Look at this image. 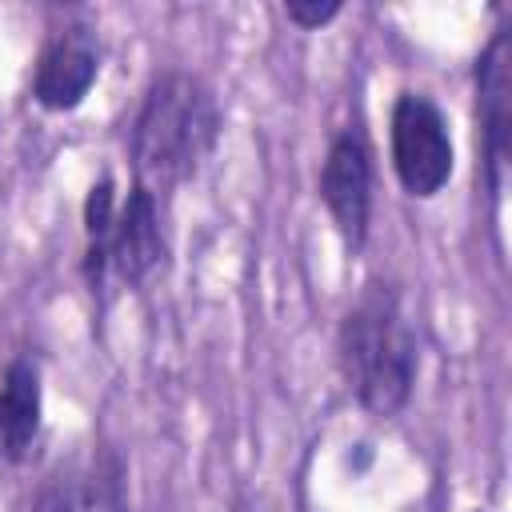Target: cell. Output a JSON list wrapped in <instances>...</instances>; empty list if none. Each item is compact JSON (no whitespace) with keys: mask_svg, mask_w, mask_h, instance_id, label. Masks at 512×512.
<instances>
[{"mask_svg":"<svg viewBox=\"0 0 512 512\" xmlns=\"http://www.w3.org/2000/svg\"><path fill=\"white\" fill-rule=\"evenodd\" d=\"M220 136V108L204 80L188 72H164L144 92L132 124V168L136 188L164 196L200 172Z\"/></svg>","mask_w":512,"mask_h":512,"instance_id":"obj_1","label":"cell"},{"mask_svg":"<svg viewBox=\"0 0 512 512\" xmlns=\"http://www.w3.org/2000/svg\"><path fill=\"white\" fill-rule=\"evenodd\" d=\"M340 360L356 400L372 416H392L404 408L416 380V340L396 304V296L372 284L340 328Z\"/></svg>","mask_w":512,"mask_h":512,"instance_id":"obj_2","label":"cell"},{"mask_svg":"<svg viewBox=\"0 0 512 512\" xmlns=\"http://www.w3.org/2000/svg\"><path fill=\"white\" fill-rule=\"evenodd\" d=\"M392 164L412 196H436L452 176L448 124L420 92H404L392 108Z\"/></svg>","mask_w":512,"mask_h":512,"instance_id":"obj_3","label":"cell"},{"mask_svg":"<svg viewBox=\"0 0 512 512\" xmlns=\"http://www.w3.org/2000/svg\"><path fill=\"white\" fill-rule=\"evenodd\" d=\"M320 196L344 236L348 248H360L368 236V208H372V156L360 128H344L320 172Z\"/></svg>","mask_w":512,"mask_h":512,"instance_id":"obj_4","label":"cell"},{"mask_svg":"<svg viewBox=\"0 0 512 512\" xmlns=\"http://www.w3.org/2000/svg\"><path fill=\"white\" fill-rule=\"evenodd\" d=\"M160 256H164V236H160L156 196H148L144 188H132L128 200L116 208L104 264H100V280L92 288H104L108 276H116L124 288H136L156 272Z\"/></svg>","mask_w":512,"mask_h":512,"instance_id":"obj_5","label":"cell"},{"mask_svg":"<svg viewBox=\"0 0 512 512\" xmlns=\"http://www.w3.org/2000/svg\"><path fill=\"white\" fill-rule=\"evenodd\" d=\"M480 84V128H484V152H488V180L492 192L504 188L508 168V144H512V44L508 32H496L488 52L476 68Z\"/></svg>","mask_w":512,"mask_h":512,"instance_id":"obj_6","label":"cell"},{"mask_svg":"<svg viewBox=\"0 0 512 512\" xmlns=\"http://www.w3.org/2000/svg\"><path fill=\"white\" fill-rule=\"evenodd\" d=\"M96 72H100V56L92 36L84 28H68L52 36L48 48L40 52L32 96L52 112H68L88 96V88L96 84Z\"/></svg>","mask_w":512,"mask_h":512,"instance_id":"obj_7","label":"cell"},{"mask_svg":"<svg viewBox=\"0 0 512 512\" xmlns=\"http://www.w3.org/2000/svg\"><path fill=\"white\" fill-rule=\"evenodd\" d=\"M40 432V376L28 360H12L0 384V460L28 456Z\"/></svg>","mask_w":512,"mask_h":512,"instance_id":"obj_8","label":"cell"},{"mask_svg":"<svg viewBox=\"0 0 512 512\" xmlns=\"http://www.w3.org/2000/svg\"><path fill=\"white\" fill-rule=\"evenodd\" d=\"M284 12L300 28H320V24H328L340 12V4L336 0H324V4L320 0H292V4H284Z\"/></svg>","mask_w":512,"mask_h":512,"instance_id":"obj_9","label":"cell"}]
</instances>
